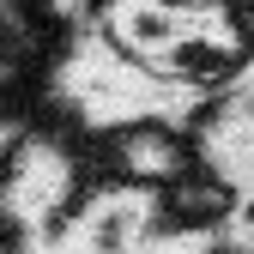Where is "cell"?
<instances>
[{
  "label": "cell",
  "mask_w": 254,
  "mask_h": 254,
  "mask_svg": "<svg viewBox=\"0 0 254 254\" xmlns=\"http://www.w3.org/2000/svg\"><path fill=\"white\" fill-rule=\"evenodd\" d=\"M151 218L157 212H151L145 188H127V182L97 188V194L79 206L67 248H79V254H145L151 248Z\"/></svg>",
  "instance_id": "1"
},
{
  "label": "cell",
  "mask_w": 254,
  "mask_h": 254,
  "mask_svg": "<svg viewBox=\"0 0 254 254\" xmlns=\"http://www.w3.org/2000/svg\"><path fill=\"white\" fill-rule=\"evenodd\" d=\"M97 37L109 49H121L127 61H139V67H157L182 37H188V18L157 6V0H109L103 18H97Z\"/></svg>",
  "instance_id": "2"
}]
</instances>
